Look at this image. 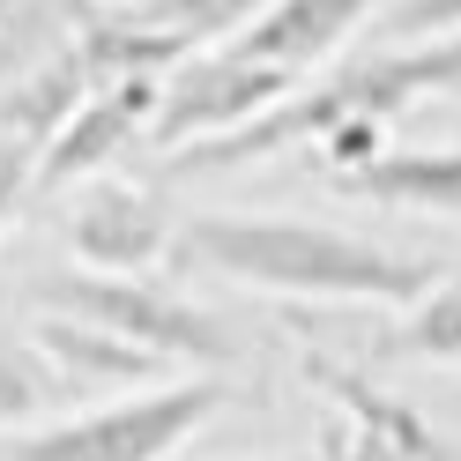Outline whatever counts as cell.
I'll use <instances>...</instances> for the list:
<instances>
[{"label": "cell", "mask_w": 461, "mask_h": 461, "mask_svg": "<svg viewBox=\"0 0 461 461\" xmlns=\"http://www.w3.org/2000/svg\"><path fill=\"white\" fill-rule=\"evenodd\" d=\"M186 261L276 298H335V305H417L447 268L417 253H387L357 230H328L305 216H194Z\"/></svg>", "instance_id": "6da1fadb"}, {"label": "cell", "mask_w": 461, "mask_h": 461, "mask_svg": "<svg viewBox=\"0 0 461 461\" xmlns=\"http://www.w3.org/2000/svg\"><path fill=\"white\" fill-rule=\"evenodd\" d=\"M239 387L201 372V380H157L149 394L104 402V410H82L68 424H38L8 439L0 461H171L209 417H223Z\"/></svg>", "instance_id": "7a4b0ae2"}, {"label": "cell", "mask_w": 461, "mask_h": 461, "mask_svg": "<svg viewBox=\"0 0 461 461\" xmlns=\"http://www.w3.org/2000/svg\"><path fill=\"white\" fill-rule=\"evenodd\" d=\"M38 305L127 335L134 350H149V357H164V365H230V357H239V335H230L216 312L171 298V291H157V283H141V276L68 268V276H45V283H38Z\"/></svg>", "instance_id": "3957f363"}, {"label": "cell", "mask_w": 461, "mask_h": 461, "mask_svg": "<svg viewBox=\"0 0 461 461\" xmlns=\"http://www.w3.org/2000/svg\"><path fill=\"white\" fill-rule=\"evenodd\" d=\"M298 90L291 68H268L253 60L246 45H201L194 60H179L164 75V97H157V120H149V149L179 157L194 141H216L230 127L261 120L268 104H283Z\"/></svg>", "instance_id": "277c9868"}, {"label": "cell", "mask_w": 461, "mask_h": 461, "mask_svg": "<svg viewBox=\"0 0 461 461\" xmlns=\"http://www.w3.org/2000/svg\"><path fill=\"white\" fill-rule=\"evenodd\" d=\"M305 380L335 410V431H328L321 461H454L439 431L402 394H387L380 380H365V372L335 365V357H305Z\"/></svg>", "instance_id": "5b68a950"}, {"label": "cell", "mask_w": 461, "mask_h": 461, "mask_svg": "<svg viewBox=\"0 0 461 461\" xmlns=\"http://www.w3.org/2000/svg\"><path fill=\"white\" fill-rule=\"evenodd\" d=\"M157 97H164V82H157V75H141V82H104V90H90V104H82L75 120L38 149V194L82 186V179H97V171L120 157V149L149 141Z\"/></svg>", "instance_id": "8992f818"}, {"label": "cell", "mask_w": 461, "mask_h": 461, "mask_svg": "<svg viewBox=\"0 0 461 461\" xmlns=\"http://www.w3.org/2000/svg\"><path fill=\"white\" fill-rule=\"evenodd\" d=\"M68 246L82 253V268L97 276H141L164 261L171 216L157 209V194H141L127 179H90L82 201L68 209Z\"/></svg>", "instance_id": "52a82bcc"}, {"label": "cell", "mask_w": 461, "mask_h": 461, "mask_svg": "<svg viewBox=\"0 0 461 461\" xmlns=\"http://www.w3.org/2000/svg\"><path fill=\"white\" fill-rule=\"evenodd\" d=\"M387 0H276V8L253 23V31H239L230 45H246L253 60H268V68H321L335 60L342 45H350V31H365L372 15H380Z\"/></svg>", "instance_id": "ba28073f"}, {"label": "cell", "mask_w": 461, "mask_h": 461, "mask_svg": "<svg viewBox=\"0 0 461 461\" xmlns=\"http://www.w3.org/2000/svg\"><path fill=\"white\" fill-rule=\"evenodd\" d=\"M31 342H38V357L60 372V387H134V380H164V357L149 350H134L127 335H112V328H90V321H75V312H38L31 321Z\"/></svg>", "instance_id": "9c48e42d"}, {"label": "cell", "mask_w": 461, "mask_h": 461, "mask_svg": "<svg viewBox=\"0 0 461 461\" xmlns=\"http://www.w3.org/2000/svg\"><path fill=\"white\" fill-rule=\"evenodd\" d=\"M342 194L387 201V209H424V216H461V141L454 149H387L365 171H342Z\"/></svg>", "instance_id": "30bf717a"}, {"label": "cell", "mask_w": 461, "mask_h": 461, "mask_svg": "<svg viewBox=\"0 0 461 461\" xmlns=\"http://www.w3.org/2000/svg\"><path fill=\"white\" fill-rule=\"evenodd\" d=\"M394 357H431V365H461V276H439L417 305H402V328L387 335Z\"/></svg>", "instance_id": "8fae6325"}, {"label": "cell", "mask_w": 461, "mask_h": 461, "mask_svg": "<svg viewBox=\"0 0 461 461\" xmlns=\"http://www.w3.org/2000/svg\"><path fill=\"white\" fill-rule=\"evenodd\" d=\"M276 0H134V15L149 31H171L186 45H230L239 31H253Z\"/></svg>", "instance_id": "7c38bea8"}, {"label": "cell", "mask_w": 461, "mask_h": 461, "mask_svg": "<svg viewBox=\"0 0 461 461\" xmlns=\"http://www.w3.org/2000/svg\"><path fill=\"white\" fill-rule=\"evenodd\" d=\"M52 394H60V372L38 357V342L0 335V424H31Z\"/></svg>", "instance_id": "4fadbf2b"}, {"label": "cell", "mask_w": 461, "mask_h": 461, "mask_svg": "<svg viewBox=\"0 0 461 461\" xmlns=\"http://www.w3.org/2000/svg\"><path fill=\"white\" fill-rule=\"evenodd\" d=\"M387 45H417V38H461V0H387L380 8Z\"/></svg>", "instance_id": "5bb4252c"}, {"label": "cell", "mask_w": 461, "mask_h": 461, "mask_svg": "<svg viewBox=\"0 0 461 461\" xmlns=\"http://www.w3.org/2000/svg\"><path fill=\"white\" fill-rule=\"evenodd\" d=\"M38 194V149H23V141H0V230L15 223V209Z\"/></svg>", "instance_id": "9a60e30c"}]
</instances>
